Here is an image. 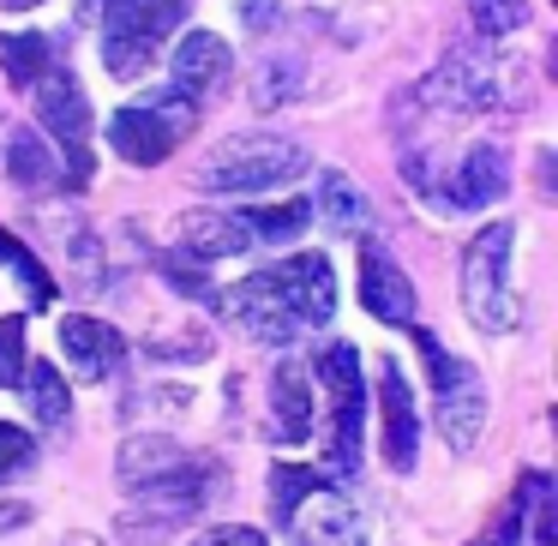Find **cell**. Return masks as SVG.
I'll use <instances>...</instances> for the list:
<instances>
[{"label":"cell","mask_w":558,"mask_h":546,"mask_svg":"<svg viewBox=\"0 0 558 546\" xmlns=\"http://www.w3.org/2000/svg\"><path fill=\"white\" fill-rule=\"evenodd\" d=\"M270 438L277 445L313 438V385H306L301 361H282L277 378H270Z\"/></svg>","instance_id":"18"},{"label":"cell","mask_w":558,"mask_h":546,"mask_svg":"<svg viewBox=\"0 0 558 546\" xmlns=\"http://www.w3.org/2000/svg\"><path fill=\"white\" fill-rule=\"evenodd\" d=\"M198 546H270L258 529H217V534H205Z\"/></svg>","instance_id":"32"},{"label":"cell","mask_w":558,"mask_h":546,"mask_svg":"<svg viewBox=\"0 0 558 546\" xmlns=\"http://www.w3.org/2000/svg\"><path fill=\"white\" fill-rule=\"evenodd\" d=\"M318 378L330 390V474L349 481L361 469V421H366V385H361V354L349 342H330L318 354Z\"/></svg>","instance_id":"8"},{"label":"cell","mask_w":558,"mask_h":546,"mask_svg":"<svg viewBox=\"0 0 558 546\" xmlns=\"http://www.w3.org/2000/svg\"><path fill=\"white\" fill-rule=\"evenodd\" d=\"M510 186V162L498 145H474L469 157L457 162L450 186H438V210H481V205H498Z\"/></svg>","instance_id":"16"},{"label":"cell","mask_w":558,"mask_h":546,"mask_svg":"<svg viewBox=\"0 0 558 546\" xmlns=\"http://www.w3.org/2000/svg\"><path fill=\"white\" fill-rule=\"evenodd\" d=\"M210 306H217L229 325H241L253 342H265V349H289V342L301 337V325H294V313L282 306V294L270 289L265 270L234 282V289H222V294H210Z\"/></svg>","instance_id":"10"},{"label":"cell","mask_w":558,"mask_h":546,"mask_svg":"<svg viewBox=\"0 0 558 546\" xmlns=\"http://www.w3.org/2000/svg\"><path fill=\"white\" fill-rule=\"evenodd\" d=\"M66 546H102V541H90V534H73V541H66Z\"/></svg>","instance_id":"35"},{"label":"cell","mask_w":558,"mask_h":546,"mask_svg":"<svg viewBox=\"0 0 558 546\" xmlns=\"http://www.w3.org/2000/svg\"><path fill=\"white\" fill-rule=\"evenodd\" d=\"M181 246L198 258V265H210V258L246 253L253 234H246V222L229 217V210H186V217H181Z\"/></svg>","instance_id":"19"},{"label":"cell","mask_w":558,"mask_h":546,"mask_svg":"<svg viewBox=\"0 0 558 546\" xmlns=\"http://www.w3.org/2000/svg\"><path fill=\"white\" fill-rule=\"evenodd\" d=\"M169 66H174V85L169 90H181L186 102H205V97H217V90H222L234 54H229V43H222L217 31H186V37L174 43V61Z\"/></svg>","instance_id":"15"},{"label":"cell","mask_w":558,"mask_h":546,"mask_svg":"<svg viewBox=\"0 0 558 546\" xmlns=\"http://www.w3.org/2000/svg\"><path fill=\"white\" fill-rule=\"evenodd\" d=\"M31 462V433H19V426L0 421V474H13Z\"/></svg>","instance_id":"30"},{"label":"cell","mask_w":558,"mask_h":546,"mask_svg":"<svg viewBox=\"0 0 558 546\" xmlns=\"http://www.w3.org/2000/svg\"><path fill=\"white\" fill-rule=\"evenodd\" d=\"M378 414H385V462L397 474H414V462H421V414H414V390L397 361H378Z\"/></svg>","instance_id":"13"},{"label":"cell","mask_w":558,"mask_h":546,"mask_svg":"<svg viewBox=\"0 0 558 546\" xmlns=\"http://www.w3.org/2000/svg\"><path fill=\"white\" fill-rule=\"evenodd\" d=\"M414 349L426 361V378H433V414H438V433H445L450 450H474L481 445V426H486V385L469 361L445 349L433 330H414Z\"/></svg>","instance_id":"5"},{"label":"cell","mask_w":558,"mask_h":546,"mask_svg":"<svg viewBox=\"0 0 558 546\" xmlns=\"http://www.w3.org/2000/svg\"><path fill=\"white\" fill-rule=\"evenodd\" d=\"M37 121L61 138V181L85 186L90 181V97L73 66L49 61L37 78Z\"/></svg>","instance_id":"7"},{"label":"cell","mask_w":558,"mask_h":546,"mask_svg":"<svg viewBox=\"0 0 558 546\" xmlns=\"http://www.w3.org/2000/svg\"><path fill=\"white\" fill-rule=\"evenodd\" d=\"M318 217H325L337 234L366 229V198L354 193V181H349L342 169H325V174H318Z\"/></svg>","instance_id":"22"},{"label":"cell","mask_w":558,"mask_h":546,"mask_svg":"<svg viewBox=\"0 0 558 546\" xmlns=\"http://www.w3.org/2000/svg\"><path fill=\"white\" fill-rule=\"evenodd\" d=\"M49 61H54V49H49L43 31H7V37H0V66H7V78H13L19 90L37 85Z\"/></svg>","instance_id":"23"},{"label":"cell","mask_w":558,"mask_h":546,"mask_svg":"<svg viewBox=\"0 0 558 546\" xmlns=\"http://www.w3.org/2000/svg\"><path fill=\"white\" fill-rule=\"evenodd\" d=\"M198 126V102H186L181 90H150V97L114 109L109 121V145L114 157H126L133 169H157L174 157V145H186Z\"/></svg>","instance_id":"4"},{"label":"cell","mask_w":558,"mask_h":546,"mask_svg":"<svg viewBox=\"0 0 558 546\" xmlns=\"http://www.w3.org/2000/svg\"><path fill=\"white\" fill-rule=\"evenodd\" d=\"M294 90H301V61H294V54L265 61V66L253 73V102H258V109H282Z\"/></svg>","instance_id":"26"},{"label":"cell","mask_w":558,"mask_h":546,"mask_svg":"<svg viewBox=\"0 0 558 546\" xmlns=\"http://www.w3.org/2000/svg\"><path fill=\"white\" fill-rule=\"evenodd\" d=\"M31 522V505H0V534L7 529H25Z\"/></svg>","instance_id":"33"},{"label":"cell","mask_w":558,"mask_h":546,"mask_svg":"<svg viewBox=\"0 0 558 546\" xmlns=\"http://www.w3.org/2000/svg\"><path fill=\"white\" fill-rule=\"evenodd\" d=\"M301 174H306L301 145L270 138V133H241L198 169V186H205V193H270V186L301 181Z\"/></svg>","instance_id":"6"},{"label":"cell","mask_w":558,"mask_h":546,"mask_svg":"<svg viewBox=\"0 0 558 546\" xmlns=\"http://www.w3.org/2000/svg\"><path fill=\"white\" fill-rule=\"evenodd\" d=\"M61 349H66V361H73V373L85 378V385L109 378L114 366L126 361V337H121V330L102 325V318H85V313L61 318Z\"/></svg>","instance_id":"17"},{"label":"cell","mask_w":558,"mask_h":546,"mask_svg":"<svg viewBox=\"0 0 558 546\" xmlns=\"http://www.w3.org/2000/svg\"><path fill=\"white\" fill-rule=\"evenodd\" d=\"M469 19L481 37H510V31L529 25V7L522 0H469Z\"/></svg>","instance_id":"28"},{"label":"cell","mask_w":558,"mask_h":546,"mask_svg":"<svg viewBox=\"0 0 558 546\" xmlns=\"http://www.w3.org/2000/svg\"><path fill=\"white\" fill-rule=\"evenodd\" d=\"M318 486V469H294V462H282V469H270V517L289 522L294 505H301L306 493Z\"/></svg>","instance_id":"27"},{"label":"cell","mask_w":558,"mask_h":546,"mask_svg":"<svg viewBox=\"0 0 558 546\" xmlns=\"http://www.w3.org/2000/svg\"><path fill=\"white\" fill-rule=\"evenodd\" d=\"M241 222H246L253 241H294V234L313 222V205H306V198H289V205H253Z\"/></svg>","instance_id":"25"},{"label":"cell","mask_w":558,"mask_h":546,"mask_svg":"<svg viewBox=\"0 0 558 546\" xmlns=\"http://www.w3.org/2000/svg\"><path fill=\"white\" fill-rule=\"evenodd\" d=\"M414 97L438 114H486V109H498V66L474 49H450L445 61L414 85Z\"/></svg>","instance_id":"9"},{"label":"cell","mask_w":558,"mask_h":546,"mask_svg":"<svg viewBox=\"0 0 558 546\" xmlns=\"http://www.w3.org/2000/svg\"><path fill=\"white\" fill-rule=\"evenodd\" d=\"M102 66L114 78H145L150 61L162 54V43L174 37L193 0H102Z\"/></svg>","instance_id":"3"},{"label":"cell","mask_w":558,"mask_h":546,"mask_svg":"<svg viewBox=\"0 0 558 546\" xmlns=\"http://www.w3.org/2000/svg\"><path fill=\"white\" fill-rule=\"evenodd\" d=\"M265 277H270V289L282 294V306L294 313L301 330L330 325V313H337V270H330L325 253H294V258H282V265H270Z\"/></svg>","instance_id":"11"},{"label":"cell","mask_w":558,"mask_h":546,"mask_svg":"<svg viewBox=\"0 0 558 546\" xmlns=\"http://www.w3.org/2000/svg\"><path fill=\"white\" fill-rule=\"evenodd\" d=\"M7 7H13V13H25V7H43V0H7Z\"/></svg>","instance_id":"34"},{"label":"cell","mask_w":558,"mask_h":546,"mask_svg":"<svg viewBox=\"0 0 558 546\" xmlns=\"http://www.w3.org/2000/svg\"><path fill=\"white\" fill-rule=\"evenodd\" d=\"M121 481L157 522H186L217 486V462L193 457L162 433H138L121 445Z\"/></svg>","instance_id":"1"},{"label":"cell","mask_w":558,"mask_h":546,"mask_svg":"<svg viewBox=\"0 0 558 546\" xmlns=\"http://www.w3.org/2000/svg\"><path fill=\"white\" fill-rule=\"evenodd\" d=\"M510 253H517V229L510 222H486L469 241V253H462V306H469V318L486 337H505L522 318L517 289H510Z\"/></svg>","instance_id":"2"},{"label":"cell","mask_w":558,"mask_h":546,"mask_svg":"<svg viewBox=\"0 0 558 546\" xmlns=\"http://www.w3.org/2000/svg\"><path fill=\"white\" fill-rule=\"evenodd\" d=\"M19 385H25V402H31V414H37L43 426H61V421H66V409H73V390H66V378L54 373L49 361H31L25 373H19Z\"/></svg>","instance_id":"21"},{"label":"cell","mask_w":558,"mask_h":546,"mask_svg":"<svg viewBox=\"0 0 558 546\" xmlns=\"http://www.w3.org/2000/svg\"><path fill=\"white\" fill-rule=\"evenodd\" d=\"M361 306L378 318V325H414V306H421L409 270H402L378 241L361 246Z\"/></svg>","instance_id":"14"},{"label":"cell","mask_w":558,"mask_h":546,"mask_svg":"<svg viewBox=\"0 0 558 546\" xmlns=\"http://www.w3.org/2000/svg\"><path fill=\"white\" fill-rule=\"evenodd\" d=\"M7 174H13V186H25V193H54V186H61V157L43 145V133L19 126V133L7 138Z\"/></svg>","instance_id":"20"},{"label":"cell","mask_w":558,"mask_h":546,"mask_svg":"<svg viewBox=\"0 0 558 546\" xmlns=\"http://www.w3.org/2000/svg\"><path fill=\"white\" fill-rule=\"evenodd\" d=\"M541 481H546V474H522L517 498L486 522V534L474 546H522V534H529V505H534V493H541Z\"/></svg>","instance_id":"24"},{"label":"cell","mask_w":558,"mask_h":546,"mask_svg":"<svg viewBox=\"0 0 558 546\" xmlns=\"http://www.w3.org/2000/svg\"><path fill=\"white\" fill-rule=\"evenodd\" d=\"M294 546H366V522L354 517V505L342 493H330L325 481L294 505V517L282 522Z\"/></svg>","instance_id":"12"},{"label":"cell","mask_w":558,"mask_h":546,"mask_svg":"<svg viewBox=\"0 0 558 546\" xmlns=\"http://www.w3.org/2000/svg\"><path fill=\"white\" fill-rule=\"evenodd\" d=\"M25 373V318L7 313L0 318V390H13Z\"/></svg>","instance_id":"29"},{"label":"cell","mask_w":558,"mask_h":546,"mask_svg":"<svg viewBox=\"0 0 558 546\" xmlns=\"http://www.w3.org/2000/svg\"><path fill=\"white\" fill-rule=\"evenodd\" d=\"M241 19H246V31H277L282 25V7H277V0H246Z\"/></svg>","instance_id":"31"}]
</instances>
